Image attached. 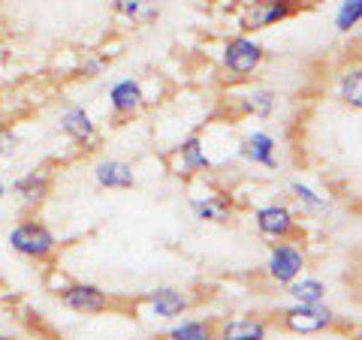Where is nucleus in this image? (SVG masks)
Segmentation results:
<instances>
[{"label":"nucleus","mask_w":362,"mask_h":340,"mask_svg":"<svg viewBox=\"0 0 362 340\" xmlns=\"http://www.w3.org/2000/svg\"><path fill=\"white\" fill-rule=\"evenodd\" d=\"M58 298L66 310H73L78 316H100V313H109L112 310V296L97 286V283H82V280H73V283H64L58 289Z\"/></svg>","instance_id":"nucleus-2"},{"label":"nucleus","mask_w":362,"mask_h":340,"mask_svg":"<svg viewBox=\"0 0 362 340\" xmlns=\"http://www.w3.org/2000/svg\"><path fill=\"white\" fill-rule=\"evenodd\" d=\"M305 250L296 241H275L269 247V256H266V274L275 286H290L293 280L302 277L305 271Z\"/></svg>","instance_id":"nucleus-4"},{"label":"nucleus","mask_w":362,"mask_h":340,"mask_svg":"<svg viewBox=\"0 0 362 340\" xmlns=\"http://www.w3.org/2000/svg\"><path fill=\"white\" fill-rule=\"evenodd\" d=\"M287 296L293 304H323L326 301V283L317 277H299L287 286Z\"/></svg>","instance_id":"nucleus-19"},{"label":"nucleus","mask_w":362,"mask_h":340,"mask_svg":"<svg viewBox=\"0 0 362 340\" xmlns=\"http://www.w3.org/2000/svg\"><path fill=\"white\" fill-rule=\"evenodd\" d=\"M100 73H103V61H100V58H90V61L82 63V75H85V78H94V75H100Z\"/></svg>","instance_id":"nucleus-25"},{"label":"nucleus","mask_w":362,"mask_h":340,"mask_svg":"<svg viewBox=\"0 0 362 340\" xmlns=\"http://www.w3.org/2000/svg\"><path fill=\"white\" fill-rule=\"evenodd\" d=\"M175 157H178V172H185V175L209 172V169H211V160H209L206 148H202V139H199V135H187V139L178 145Z\"/></svg>","instance_id":"nucleus-15"},{"label":"nucleus","mask_w":362,"mask_h":340,"mask_svg":"<svg viewBox=\"0 0 362 340\" xmlns=\"http://www.w3.org/2000/svg\"><path fill=\"white\" fill-rule=\"evenodd\" d=\"M254 226L259 235L272 238V241H293L299 235V223L296 214L281 202H269V205L254 211Z\"/></svg>","instance_id":"nucleus-7"},{"label":"nucleus","mask_w":362,"mask_h":340,"mask_svg":"<svg viewBox=\"0 0 362 340\" xmlns=\"http://www.w3.org/2000/svg\"><path fill=\"white\" fill-rule=\"evenodd\" d=\"M6 241L21 259H30V262H49V259L58 253V235L37 217L16 223L13 229H9Z\"/></svg>","instance_id":"nucleus-1"},{"label":"nucleus","mask_w":362,"mask_h":340,"mask_svg":"<svg viewBox=\"0 0 362 340\" xmlns=\"http://www.w3.org/2000/svg\"><path fill=\"white\" fill-rule=\"evenodd\" d=\"M166 340H218V322L214 320H181L169 325Z\"/></svg>","instance_id":"nucleus-17"},{"label":"nucleus","mask_w":362,"mask_h":340,"mask_svg":"<svg viewBox=\"0 0 362 340\" xmlns=\"http://www.w3.org/2000/svg\"><path fill=\"white\" fill-rule=\"evenodd\" d=\"M278 145L275 139H272L269 133L263 130H254V133H247L245 139L239 142V157L247 163H254V166H263V169H275L278 166Z\"/></svg>","instance_id":"nucleus-14"},{"label":"nucleus","mask_w":362,"mask_h":340,"mask_svg":"<svg viewBox=\"0 0 362 340\" xmlns=\"http://www.w3.org/2000/svg\"><path fill=\"white\" fill-rule=\"evenodd\" d=\"M13 193L18 196L21 208L37 211L52 193V175L45 169H33V172H25L13 181Z\"/></svg>","instance_id":"nucleus-10"},{"label":"nucleus","mask_w":362,"mask_h":340,"mask_svg":"<svg viewBox=\"0 0 362 340\" xmlns=\"http://www.w3.org/2000/svg\"><path fill=\"white\" fill-rule=\"evenodd\" d=\"M112 9H115L121 18L133 21V25H151V21L160 16L157 0H112Z\"/></svg>","instance_id":"nucleus-18"},{"label":"nucleus","mask_w":362,"mask_h":340,"mask_svg":"<svg viewBox=\"0 0 362 340\" xmlns=\"http://www.w3.org/2000/svg\"><path fill=\"white\" fill-rule=\"evenodd\" d=\"M278 325L290 334H320L335 325V310L326 304H290L278 313Z\"/></svg>","instance_id":"nucleus-3"},{"label":"nucleus","mask_w":362,"mask_h":340,"mask_svg":"<svg viewBox=\"0 0 362 340\" xmlns=\"http://www.w3.org/2000/svg\"><path fill=\"white\" fill-rule=\"evenodd\" d=\"M266 61L263 42H257L254 37H233L223 45V70L235 78H251Z\"/></svg>","instance_id":"nucleus-5"},{"label":"nucleus","mask_w":362,"mask_h":340,"mask_svg":"<svg viewBox=\"0 0 362 340\" xmlns=\"http://www.w3.org/2000/svg\"><path fill=\"white\" fill-rule=\"evenodd\" d=\"M269 332H272L269 320L257 313L230 316V320L218 322V340H269Z\"/></svg>","instance_id":"nucleus-11"},{"label":"nucleus","mask_w":362,"mask_h":340,"mask_svg":"<svg viewBox=\"0 0 362 340\" xmlns=\"http://www.w3.org/2000/svg\"><path fill=\"white\" fill-rule=\"evenodd\" d=\"M0 99H4V87H0Z\"/></svg>","instance_id":"nucleus-27"},{"label":"nucleus","mask_w":362,"mask_h":340,"mask_svg":"<svg viewBox=\"0 0 362 340\" xmlns=\"http://www.w3.org/2000/svg\"><path fill=\"white\" fill-rule=\"evenodd\" d=\"M190 211L202 223H223L233 214V199L221 196V193H214V196H194L190 199Z\"/></svg>","instance_id":"nucleus-16"},{"label":"nucleus","mask_w":362,"mask_h":340,"mask_svg":"<svg viewBox=\"0 0 362 340\" xmlns=\"http://www.w3.org/2000/svg\"><path fill=\"white\" fill-rule=\"evenodd\" d=\"M338 97L344 106L362 111V66H354L338 78Z\"/></svg>","instance_id":"nucleus-22"},{"label":"nucleus","mask_w":362,"mask_h":340,"mask_svg":"<svg viewBox=\"0 0 362 340\" xmlns=\"http://www.w3.org/2000/svg\"><path fill=\"white\" fill-rule=\"evenodd\" d=\"M287 190H290V196L302 205V211H308V214H323V211H329V199L320 196L317 190H311L308 184H305V181H290Z\"/></svg>","instance_id":"nucleus-20"},{"label":"nucleus","mask_w":362,"mask_h":340,"mask_svg":"<svg viewBox=\"0 0 362 340\" xmlns=\"http://www.w3.org/2000/svg\"><path fill=\"white\" fill-rule=\"evenodd\" d=\"M145 106V94H142V85L136 78H118L115 85L109 87V109L115 118H133L139 115Z\"/></svg>","instance_id":"nucleus-12"},{"label":"nucleus","mask_w":362,"mask_h":340,"mask_svg":"<svg viewBox=\"0 0 362 340\" xmlns=\"http://www.w3.org/2000/svg\"><path fill=\"white\" fill-rule=\"evenodd\" d=\"M18 148H21L18 133L9 127V123H0V163H4V160H13V157L18 154Z\"/></svg>","instance_id":"nucleus-24"},{"label":"nucleus","mask_w":362,"mask_h":340,"mask_svg":"<svg viewBox=\"0 0 362 340\" xmlns=\"http://www.w3.org/2000/svg\"><path fill=\"white\" fill-rule=\"evenodd\" d=\"M6 190H9V184H6V181H4V178H0V199H4V196H6Z\"/></svg>","instance_id":"nucleus-26"},{"label":"nucleus","mask_w":362,"mask_h":340,"mask_svg":"<svg viewBox=\"0 0 362 340\" xmlns=\"http://www.w3.org/2000/svg\"><path fill=\"white\" fill-rule=\"evenodd\" d=\"M58 130H61L73 145H78V148H88V145L97 142V123H94V118L88 115V109L78 106V103H76V106H66V109L61 111Z\"/></svg>","instance_id":"nucleus-9"},{"label":"nucleus","mask_w":362,"mask_h":340,"mask_svg":"<svg viewBox=\"0 0 362 340\" xmlns=\"http://www.w3.org/2000/svg\"><path fill=\"white\" fill-rule=\"evenodd\" d=\"M145 310H148L154 320H178V316H185L190 308L197 304L194 292L181 289V286H154L151 292H145Z\"/></svg>","instance_id":"nucleus-6"},{"label":"nucleus","mask_w":362,"mask_h":340,"mask_svg":"<svg viewBox=\"0 0 362 340\" xmlns=\"http://www.w3.org/2000/svg\"><path fill=\"white\" fill-rule=\"evenodd\" d=\"M275 106H278V97H275V90H269V87L247 90L245 99H242V109L254 118H269L272 111H275Z\"/></svg>","instance_id":"nucleus-21"},{"label":"nucleus","mask_w":362,"mask_h":340,"mask_svg":"<svg viewBox=\"0 0 362 340\" xmlns=\"http://www.w3.org/2000/svg\"><path fill=\"white\" fill-rule=\"evenodd\" d=\"M94 181L100 190H133L136 187V172L127 160H115L106 157L94 166Z\"/></svg>","instance_id":"nucleus-13"},{"label":"nucleus","mask_w":362,"mask_h":340,"mask_svg":"<svg viewBox=\"0 0 362 340\" xmlns=\"http://www.w3.org/2000/svg\"><path fill=\"white\" fill-rule=\"evenodd\" d=\"M362 21V0H341L335 9V30L350 33Z\"/></svg>","instance_id":"nucleus-23"},{"label":"nucleus","mask_w":362,"mask_h":340,"mask_svg":"<svg viewBox=\"0 0 362 340\" xmlns=\"http://www.w3.org/2000/svg\"><path fill=\"white\" fill-rule=\"evenodd\" d=\"M296 9H299L296 0H251L242 13V28L247 33L266 30L272 25H278V21H287Z\"/></svg>","instance_id":"nucleus-8"}]
</instances>
